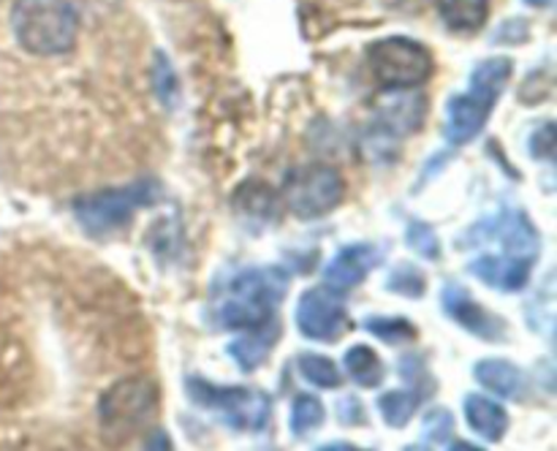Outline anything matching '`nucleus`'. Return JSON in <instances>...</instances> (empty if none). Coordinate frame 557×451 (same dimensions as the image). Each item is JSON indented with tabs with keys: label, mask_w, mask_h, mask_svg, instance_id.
<instances>
[{
	"label": "nucleus",
	"mask_w": 557,
	"mask_h": 451,
	"mask_svg": "<svg viewBox=\"0 0 557 451\" xmlns=\"http://www.w3.org/2000/svg\"><path fill=\"white\" fill-rule=\"evenodd\" d=\"M288 291V275L281 266L245 270L228 283L226 297L218 304V324L232 331H253L272 324L275 308Z\"/></svg>",
	"instance_id": "nucleus-1"
},
{
	"label": "nucleus",
	"mask_w": 557,
	"mask_h": 451,
	"mask_svg": "<svg viewBox=\"0 0 557 451\" xmlns=\"http://www.w3.org/2000/svg\"><path fill=\"white\" fill-rule=\"evenodd\" d=\"M11 27L25 52L58 58L74 49L79 16L69 0H16Z\"/></svg>",
	"instance_id": "nucleus-2"
},
{
	"label": "nucleus",
	"mask_w": 557,
	"mask_h": 451,
	"mask_svg": "<svg viewBox=\"0 0 557 451\" xmlns=\"http://www.w3.org/2000/svg\"><path fill=\"white\" fill-rule=\"evenodd\" d=\"M511 71H515L511 58L482 60L471 74V90L446 101V139L451 145H468L482 134L490 109L498 103L500 92L509 85Z\"/></svg>",
	"instance_id": "nucleus-3"
},
{
	"label": "nucleus",
	"mask_w": 557,
	"mask_h": 451,
	"mask_svg": "<svg viewBox=\"0 0 557 451\" xmlns=\"http://www.w3.org/2000/svg\"><path fill=\"white\" fill-rule=\"evenodd\" d=\"M161 196V183L152 177H145L125 185V188H107L98 190V193L82 196V199L74 201V215L87 234H92V237H107V234L117 231L125 223H131V217L139 210L156 204Z\"/></svg>",
	"instance_id": "nucleus-4"
},
{
	"label": "nucleus",
	"mask_w": 557,
	"mask_h": 451,
	"mask_svg": "<svg viewBox=\"0 0 557 451\" xmlns=\"http://www.w3.org/2000/svg\"><path fill=\"white\" fill-rule=\"evenodd\" d=\"M185 389H188V397L196 405L221 413L223 422L234 429L261 433L272 418L270 397L256 389H245V386H218L199 378V375H190L185 380Z\"/></svg>",
	"instance_id": "nucleus-5"
},
{
	"label": "nucleus",
	"mask_w": 557,
	"mask_h": 451,
	"mask_svg": "<svg viewBox=\"0 0 557 451\" xmlns=\"http://www.w3.org/2000/svg\"><path fill=\"white\" fill-rule=\"evenodd\" d=\"M368 65L384 90L419 87L433 76V54L424 43L406 36H389L368 47Z\"/></svg>",
	"instance_id": "nucleus-6"
},
{
	"label": "nucleus",
	"mask_w": 557,
	"mask_h": 451,
	"mask_svg": "<svg viewBox=\"0 0 557 451\" xmlns=\"http://www.w3.org/2000/svg\"><path fill=\"white\" fill-rule=\"evenodd\" d=\"M346 193L343 174L326 163H310L286 174L283 183V201L288 210L302 221L324 217L335 210Z\"/></svg>",
	"instance_id": "nucleus-7"
},
{
	"label": "nucleus",
	"mask_w": 557,
	"mask_h": 451,
	"mask_svg": "<svg viewBox=\"0 0 557 451\" xmlns=\"http://www.w3.org/2000/svg\"><path fill=\"white\" fill-rule=\"evenodd\" d=\"M158 411V386L150 378L117 380L98 402L101 427L112 435H128L145 427Z\"/></svg>",
	"instance_id": "nucleus-8"
},
{
	"label": "nucleus",
	"mask_w": 557,
	"mask_h": 451,
	"mask_svg": "<svg viewBox=\"0 0 557 451\" xmlns=\"http://www.w3.org/2000/svg\"><path fill=\"white\" fill-rule=\"evenodd\" d=\"M294 321H297V329L308 340L335 342L346 335L348 310L346 302L341 299V291L330 286H315L299 297Z\"/></svg>",
	"instance_id": "nucleus-9"
},
{
	"label": "nucleus",
	"mask_w": 557,
	"mask_h": 451,
	"mask_svg": "<svg viewBox=\"0 0 557 451\" xmlns=\"http://www.w3.org/2000/svg\"><path fill=\"white\" fill-rule=\"evenodd\" d=\"M428 107V96H424V92H411V87H403V90H384L370 101V109H373L375 114V128L395 136V139L422 128Z\"/></svg>",
	"instance_id": "nucleus-10"
},
{
	"label": "nucleus",
	"mask_w": 557,
	"mask_h": 451,
	"mask_svg": "<svg viewBox=\"0 0 557 451\" xmlns=\"http://www.w3.org/2000/svg\"><path fill=\"white\" fill-rule=\"evenodd\" d=\"M441 302L449 318H455L462 329H468L471 335L482 337L487 342H500L506 340V321L500 315L490 313L473 297H468V291L457 283H446L444 291H441Z\"/></svg>",
	"instance_id": "nucleus-11"
},
{
	"label": "nucleus",
	"mask_w": 557,
	"mask_h": 451,
	"mask_svg": "<svg viewBox=\"0 0 557 451\" xmlns=\"http://www.w3.org/2000/svg\"><path fill=\"white\" fill-rule=\"evenodd\" d=\"M381 259L384 253L375 245H348V248L337 250L335 259L324 266V283L335 291H351L359 283H364V277L381 264Z\"/></svg>",
	"instance_id": "nucleus-12"
},
{
	"label": "nucleus",
	"mask_w": 557,
	"mask_h": 451,
	"mask_svg": "<svg viewBox=\"0 0 557 451\" xmlns=\"http://www.w3.org/2000/svg\"><path fill=\"white\" fill-rule=\"evenodd\" d=\"M536 261L533 259H522V255H511V253H498V255H479L476 261H471V275L479 277L487 286L498 288V291L511 293L520 291V288L528 286L531 280V270Z\"/></svg>",
	"instance_id": "nucleus-13"
},
{
	"label": "nucleus",
	"mask_w": 557,
	"mask_h": 451,
	"mask_svg": "<svg viewBox=\"0 0 557 451\" xmlns=\"http://www.w3.org/2000/svg\"><path fill=\"white\" fill-rule=\"evenodd\" d=\"M466 422L468 427L484 440H500L509 429V413L504 405L484 394H468L466 397Z\"/></svg>",
	"instance_id": "nucleus-14"
},
{
	"label": "nucleus",
	"mask_w": 557,
	"mask_h": 451,
	"mask_svg": "<svg viewBox=\"0 0 557 451\" xmlns=\"http://www.w3.org/2000/svg\"><path fill=\"white\" fill-rule=\"evenodd\" d=\"M473 375H476L479 384L487 391L498 397H520L522 389H525V375L517 364L506 362V359H482V362L473 367Z\"/></svg>",
	"instance_id": "nucleus-15"
},
{
	"label": "nucleus",
	"mask_w": 557,
	"mask_h": 451,
	"mask_svg": "<svg viewBox=\"0 0 557 451\" xmlns=\"http://www.w3.org/2000/svg\"><path fill=\"white\" fill-rule=\"evenodd\" d=\"M277 337H281V331H277L275 321H272V324L248 331L245 337L234 340L232 346H228V353H232L234 362L239 364V369L250 373V369H259L261 364L267 362V356H270V348L275 346Z\"/></svg>",
	"instance_id": "nucleus-16"
},
{
	"label": "nucleus",
	"mask_w": 557,
	"mask_h": 451,
	"mask_svg": "<svg viewBox=\"0 0 557 451\" xmlns=\"http://www.w3.org/2000/svg\"><path fill=\"white\" fill-rule=\"evenodd\" d=\"M444 25L455 33L482 30L490 16V0H438Z\"/></svg>",
	"instance_id": "nucleus-17"
},
{
	"label": "nucleus",
	"mask_w": 557,
	"mask_h": 451,
	"mask_svg": "<svg viewBox=\"0 0 557 451\" xmlns=\"http://www.w3.org/2000/svg\"><path fill=\"white\" fill-rule=\"evenodd\" d=\"M343 367L362 389H375L384 380V362L370 346H351L343 356Z\"/></svg>",
	"instance_id": "nucleus-18"
},
{
	"label": "nucleus",
	"mask_w": 557,
	"mask_h": 451,
	"mask_svg": "<svg viewBox=\"0 0 557 451\" xmlns=\"http://www.w3.org/2000/svg\"><path fill=\"white\" fill-rule=\"evenodd\" d=\"M419 402H422V394H419V391L395 389V391H386V394L379 397V411L389 427L400 429L411 422L413 413H417V408H419Z\"/></svg>",
	"instance_id": "nucleus-19"
},
{
	"label": "nucleus",
	"mask_w": 557,
	"mask_h": 451,
	"mask_svg": "<svg viewBox=\"0 0 557 451\" xmlns=\"http://www.w3.org/2000/svg\"><path fill=\"white\" fill-rule=\"evenodd\" d=\"M364 329L384 340L386 346H403V342H411L417 337V326L400 315H370V318H364Z\"/></svg>",
	"instance_id": "nucleus-20"
},
{
	"label": "nucleus",
	"mask_w": 557,
	"mask_h": 451,
	"mask_svg": "<svg viewBox=\"0 0 557 451\" xmlns=\"http://www.w3.org/2000/svg\"><path fill=\"white\" fill-rule=\"evenodd\" d=\"M297 367L299 375H302L308 384L319 386V389H337L343 380L341 367H337L332 359L321 356V353H302V356L297 359Z\"/></svg>",
	"instance_id": "nucleus-21"
},
{
	"label": "nucleus",
	"mask_w": 557,
	"mask_h": 451,
	"mask_svg": "<svg viewBox=\"0 0 557 451\" xmlns=\"http://www.w3.org/2000/svg\"><path fill=\"white\" fill-rule=\"evenodd\" d=\"M243 193H237V206L253 217H272L277 215V196L267 185L248 183L243 185Z\"/></svg>",
	"instance_id": "nucleus-22"
},
{
	"label": "nucleus",
	"mask_w": 557,
	"mask_h": 451,
	"mask_svg": "<svg viewBox=\"0 0 557 451\" xmlns=\"http://www.w3.org/2000/svg\"><path fill=\"white\" fill-rule=\"evenodd\" d=\"M386 288L392 293H400V297L419 299L428 288V275L417 264H397L386 277Z\"/></svg>",
	"instance_id": "nucleus-23"
},
{
	"label": "nucleus",
	"mask_w": 557,
	"mask_h": 451,
	"mask_svg": "<svg viewBox=\"0 0 557 451\" xmlns=\"http://www.w3.org/2000/svg\"><path fill=\"white\" fill-rule=\"evenodd\" d=\"M324 405H321L319 397H310V394H299L294 400L292 408V433L294 435H308L310 429L321 427L324 424Z\"/></svg>",
	"instance_id": "nucleus-24"
},
{
	"label": "nucleus",
	"mask_w": 557,
	"mask_h": 451,
	"mask_svg": "<svg viewBox=\"0 0 557 451\" xmlns=\"http://www.w3.org/2000/svg\"><path fill=\"white\" fill-rule=\"evenodd\" d=\"M406 242H408V248L413 250V253L424 255V259H430V261H435L441 255L438 234H435L433 226H428V223H422V221L408 223Z\"/></svg>",
	"instance_id": "nucleus-25"
},
{
	"label": "nucleus",
	"mask_w": 557,
	"mask_h": 451,
	"mask_svg": "<svg viewBox=\"0 0 557 451\" xmlns=\"http://www.w3.org/2000/svg\"><path fill=\"white\" fill-rule=\"evenodd\" d=\"M152 79H156V92L166 107H174L177 101V76H174L172 63L163 58L161 52L156 54V68H152Z\"/></svg>",
	"instance_id": "nucleus-26"
},
{
	"label": "nucleus",
	"mask_w": 557,
	"mask_h": 451,
	"mask_svg": "<svg viewBox=\"0 0 557 451\" xmlns=\"http://www.w3.org/2000/svg\"><path fill=\"white\" fill-rule=\"evenodd\" d=\"M400 373H403V378L408 380V384L417 386V389H413V391H419V394H424V391H433L435 389V386H428L430 369L424 367V362L419 356H403L400 359Z\"/></svg>",
	"instance_id": "nucleus-27"
},
{
	"label": "nucleus",
	"mask_w": 557,
	"mask_h": 451,
	"mask_svg": "<svg viewBox=\"0 0 557 451\" xmlns=\"http://www.w3.org/2000/svg\"><path fill=\"white\" fill-rule=\"evenodd\" d=\"M451 427H455V418L444 408H438V411L424 418V433H428L430 440H438V443H449Z\"/></svg>",
	"instance_id": "nucleus-28"
},
{
	"label": "nucleus",
	"mask_w": 557,
	"mask_h": 451,
	"mask_svg": "<svg viewBox=\"0 0 557 451\" xmlns=\"http://www.w3.org/2000/svg\"><path fill=\"white\" fill-rule=\"evenodd\" d=\"M531 152L536 158H542V161H553L555 158V125L553 123H544L542 128L533 134Z\"/></svg>",
	"instance_id": "nucleus-29"
},
{
	"label": "nucleus",
	"mask_w": 557,
	"mask_h": 451,
	"mask_svg": "<svg viewBox=\"0 0 557 451\" xmlns=\"http://www.w3.org/2000/svg\"><path fill=\"white\" fill-rule=\"evenodd\" d=\"M528 38V22L525 20H509L498 27L495 41L500 43H522Z\"/></svg>",
	"instance_id": "nucleus-30"
},
{
	"label": "nucleus",
	"mask_w": 557,
	"mask_h": 451,
	"mask_svg": "<svg viewBox=\"0 0 557 451\" xmlns=\"http://www.w3.org/2000/svg\"><path fill=\"white\" fill-rule=\"evenodd\" d=\"M337 413H341L343 424H351V427L354 424H364V408L357 397H346V400H341Z\"/></svg>",
	"instance_id": "nucleus-31"
},
{
	"label": "nucleus",
	"mask_w": 557,
	"mask_h": 451,
	"mask_svg": "<svg viewBox=\"0 0 557 451\" xmlns=\"http://www.w3.org/2000/svg\"><path fill=\"white\" fill-rule=\"evenodd\" d=\"M525 3L536 5V9H547V5H549V0H525Z\"/></svg>",
	"instance_id": "nucleus-32"
}]
</instances>
